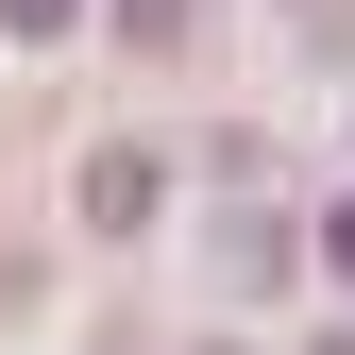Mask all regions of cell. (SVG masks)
I'll list each match as a JSON object with an SVG mask.
<instances>
[{"label":"cell","mask_w":355,"mask_h":355,"mask_svg":"<svg viewBox=\"0 0 355 355\" xmlns=\"http://www.w3.org/2000/svg\"><path fill=\"white\" fill-rule=\"evenodd\" d=\"M322 254H338V271H355V203H338V237H322Z\"/></svg>","instance_id":"7a4b0ae2"},{"label":"cell","mask_w":355,"mask_h":355,"mask_svg":"<svg viewBox=\"0 0 355 355\" xmlns=\"http://www.w3.org/2000/svg\"><path fill=\"white\" fill-rule=\"evenodd\" d=\"M153 203H169V169H153V153H85V220H102V237H136Z\"/></svg>","instance_id":"6da1fadb"}]
</instances>
